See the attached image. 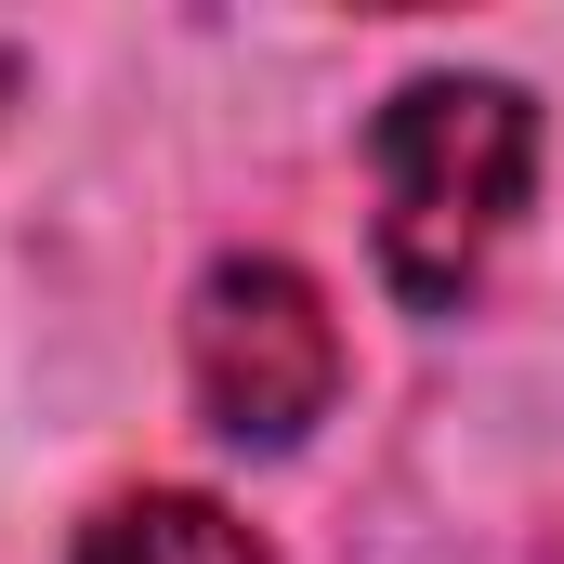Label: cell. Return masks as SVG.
I'll return each mask as SVG.
<instances>
[{
  "label": "cell",
  "mask_w": 564,
  "mask_h": 564,
  "mask_svg": "<svg viewBox=\"0 0 564 564\" xmlns=\"http://www.w3.org/2000/svg\"><path fill=\"white\" fill-rule=\"evenodd\" d=\"M79 564H263V539L197 486H144V499H106L79 525Z\"/></svg>",
  "instance_id": "3957f363"
},
{
  "label": "cell",
  "mask_w": 564,
  "mask_h": 564,
  "mask_svg": "<svg viewBox=\"0 0 564 564\" xmlns=\"http://www.w3.org/2000/svg\"><path fill=\"white\" fill-rule=\"evenodd\" d=\"M552 564H564V539H552Z\"/></svg>",
  "instance_id": "277c9868"
},
{
  "label": "cell",
  "mask_w": 564,
  "mask_h": 564,
  "mask_svg": "<svg viewBox=\"0 0 564 564\" xmlns=\"http://www.w3.org/2000/svg\"><path fill=\"white\" fill-rule=\"evenodd\" d=\"M368 171H381V276L421 315H459V289L499 263L539 184V106L512 79H408L368 132Z\"/></svg>",
  "instance_id": "6da1fadb"
},
{
  "label": "cell",
  "mask_w": 564,
  "mask_h": 564,
  "mask_svg": "<svg viewBox=\"0 0 564 564\" xmlns=\"http://www.w3.org/2000/svg\"><path fill=\"white\" fill-rule=\"evenodd\" d=\"M184 368H197V408L224 446H302L341 394V328H328L302 263L224 250L197 276V315H184Z\"/></svg>",
  "instance_id": "7a4b0ae2"
}]
</instances>
